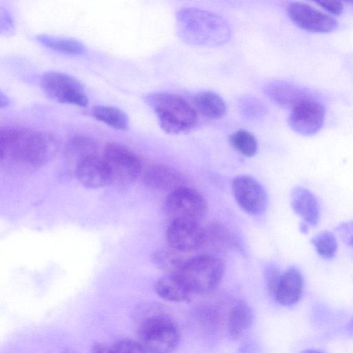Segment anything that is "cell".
Returning <instances> with one entry per match:
<instances>
[{
  "mask_svg": "<svg viewBox=\"0 0 353 353\" xmlns=\"http://www.w3.org/2000/svg\"><path fill=\"white\" fill-rule=\"evenodd\" d=\"M179 37L185 43L199 47H216L230 39L231 28L221 16L196 8H183L176 14Z\"/></svg>",
  "mask_w": 353,
  "mask_h": 353,
  "instance_id": "obj_1",
  "label": "cell"
},
{
  "mask_svg": "<svg viewBox=\"0 0 353 353\" xmlns=\"http://www.w3.org/2000/svg\"><path fill=\"white\" fill-rule=\"evenodd\" d=\"M141 310L137 332L141 344L148 353H170L178 345L179 332L174 320L157 305Z\"/></svg>",
  "mask_w": 353,
  "mask_h": 353,
  "instance_id": "obj_2",
  "label": "cell"
},
{
  "mask_svg": "<svg viewBox=\"0 0 353 353\" xmlns=\"http://www.w3.org/2000/svg\"><path fill=\"white\" fill-rule=\"evenodd\" d=\"M144 100L156 114L161 128L168 134L188 132L198 124L196 109L177 94L152 93L145 96Z\"/></svg>",
  "mask_w": 353,
  "mask_h": 353,
  "instance_id": "obj_3",
  "label": "cell"
},
{
  "mask_svg": "<svg viewBox=\"0 0 353 353\" xmlns=\"http://www.w3.org/2000/svg\"><path fill=\"white\" fill-rule=\"evenodd\" d=\"M224 274V265L218 257L201 254L188 259L178 275L190 295L208 294L220 284Z\"/></svg>",
  "mask_w": 353,
  "mask_h": 353,
  "instance_id": "obj_4",
  "label": "cell"
},
{
  "mask_svg": "<svg viewBox=\"0 0 353 353\" xmlns=\"http://www.w3.org/2000/svg\"><path fill=\"white\" fill-rule=\"evenodd\" d=\"M103 158L109 168L112 185L127 188L137 179L141 168L140 160L125 145L117 142L108 143Z\"/></svg>",
  "mask_w": 353,
  "mask_h": 353,
  "instance_id": "obj_5",
  "label": "cell"
},
{
  "mask_svg": "<svg viewBox=\"0 0 353 353\" xmlns=\"http://www.w3.org/2000/svg\"><path fill=\"white\" fill-rule=\"evenodd\" d=\"M43 92L60 103L85 107L88 98L83 84L77 78L59 71H48L41 78Z\"/></svg>",
  "mask_w": 353,
  "mask_h": 353,
  "instance_id": "obj_6",
  "label": "cell"
},
{
  "mask_svg": "<svg viewBox=\"0 0 353 353\" xmlns=\"http://www.w3.org/2000/svg\"><path fill=\"white\" fill-rule=\"evenodd\" d=\"M207 209V201L203 196L186 185L170 192L164 205L165 214L171 221L199 222L205 215Z\"/></svg>",
  "mask_w": 353,
  "mask_h": 353,
  "instance_id": "obj_7",
  "label": "cell"
},
{
  "mask_svg": "<svg viewBox=\"0 0 353 353\" xmlns=\"http://www.w3.org/2000/svg\"><path fill=\"white\" fill-rule=\"evenodd\" d=\"M233 196L239 207L254 216L263 214L268 207V195L262 185L251 176L241 174L232 182Z\"/></svg>",
  "mask_w": 353,
  "mask_h": 353,
  "instance_id": "obj_8",
  "label": "cell"
},
{
  "mask_svg": "<svg viewBox=\"0 0 353 353\" xmlns=\"http://www.w3.org/2000/svg\"><path fill=\"white\" fill-rule=\"evenodd\" d=\"M290 110L289 125L294 132L301 135H314L323 125L325 111L324 106L312 95Z\"/></svg>",
  "mask_w": 353,
  "mask_h": 353,
  "instance_id": "obj_9",
  "label": "cell"
},
{
  "mask_svg": "<svg viewBox=\"0 0 353 353\" xmlns=\"http://www.w3.org/2000/svg\"><path fill=\"white\" fill-rule=\"evenodd\" d=\"M59 141L52 133L32 130L21 153L20 162L32 167L48 164L57 154Z\"/></svg>",
  "mask_w": 353,
  "mask_h": 353,
  "instance_id": "obj_10",
  "label": "cell"
},
{
  "mask_svg": "<svg viewBox=\"0 0 353 353\" xmlns=\"http://www.w3.org/2000/svg\"><path fill=\"white\" fill-rule=\"evenodd\" d=\"M170 247L179 252H188L201 248L205 241V229L199 222L171 221L166 231Z\"/></svg>",
  "mask_w": 353,
  "mask_h": 353,
  "instance_id": "obj_11",
  "label": "cell"
},
{
  "mask_svg": "<svg viewBox=\"0 0 353 353\" xmlns=\"http://www.w3.org/2000/svg\"><path fill=\"white\" fill-rule=\"evenodd\" d=\"M287 12L295 25L307 31L330 32L338 26L335 19L305 3H290Z\"/></svg>",
  "mask_w": 353,
  "mask_h": 353,
  "instance_id": "obj_12",
  "label": "cell"
},
{
  "mask_svg": "<svg viewBox=\"0 0 353 353\" xmlns=\"http://www.w3.org/2000/svg\"><path fill=\"white\" fill-rule=\"evenodd\" d=\"M79 181L89 189H99L111 184V175L104 159L94 154L80 161L74 168Z\"/></svg>",
  "mask_w": 353,
  "mask_h": 353,
  "instance_id": "obj_13",
  "label": "cell"
},
{
  "mask_svg": "<svg viewBox=\"0 0 353 353\" xmlns=\"http://www.w3.org/2000/svg\"><path fill=\"white\" fill-rule=\"evenodd\" d=\"M143 181L151 190L170 192L185 185V177L180 172L163 164L148 167L143 174Z\"/></svg>",
  "mask_w": 353,
  "mask_h": 353,
  "instance_id": "obj_14",
  "label": "cell"
},
{
  "mask_svg": "<svg viewBox=\"0 0 353 353\" xmlns=\"http://www.w3.org/2000/svg\"><path fill=\"white\" fill-rule=\"evenodd\" d=\"M304 286L303 277L296 267H290L281 273L274 299L279 304L290 306L301 299Z\"/></svg>",
  "mask_w": 353,
  "mask_h": 353,
  "instance_id": "obj_15",
  "label": "cell"
},
{
  "mask_svg": "<svg viewBox=\"0 0 353 353\" xmlns=\"http://www.w3.org/2000/svg\"><path fill=\"white\" fill-rule=\"evenodd\" d=\"M290 203L294 212L307 225H316L320 219V208L317 199L309 190L296 187L290 193Z\"/></svg>",
  "mask_w": 353,
  "mask_h": 353,
  "instance_id": "obj_16",
  "label": "cell"
},
{
  "mask_svg": "<svg viewBox=\"0 0 353 353\" xmlns=\"http://www.w3.org/2000/svg\"><path fill=\"white\" fill-rule=\"evenodd\" d=\"M265 91L275 103L290 110L312 95L303 88L285 81L272 82L265 87Z\"/></svg>",
  "mask_w": 353,
  "mask_h": 353,
  "instance_id": "obj_17",
  "label": "cell"
},
{
  "mask_svg": "<svg viewBox=\"0 0 353 353\" xmlns=\"http://www.w3.org/2000/svg\"><path fill=\"white\" fill-rule=\"evenodd\" d=\"M253 320L250 306L244 300H239L229 314L228 330L230 337L233 340L242 337L250 329Z\"/></svg>",
  "mask_w": 353,
  "mask_h": 353,
  "instance_id": "obj_18",
  "label": "cell"
},
{
  "mask_svg": "<svg viewBox=\"0 0 353 353\" xmlns=\"http://www.w3.org/2000/svg\"><path fill=\"white\" fill-rule=\"evenodd\" d=\"M154 288L159 296L171 302H182L191 296L178 274H165L161 277L157 281Z\"/></svg>",
  "mask_w": 353,
  "mask_h": 353,
  "instance_id": "obj_19",
  "label": "cell"
},
{
  "mask_svg": "<svg viewBox=\"0 0 353 353\" xmlns=\"http://www.w3.org/2000/svg\"><path fill=\"white\" fill-rule=\"evenodd\" d=\"M196 110L205 117L216 120L223 117L226 104L223 99L212 91H201L194 97Z\"/></svg>",
  "mask_w": 353,
  "mask_h": 353,
  "instance_id": "obj_20",
  "label": "cell"
},
{
  "mask_svg": "<svg viewBox=\"0 0 353 353\" xmlns=\"http://www.w3.org/2000/svg\"><path fill=\"white\" fill-rule=\"evenodd\" d=\"M97 154V145L93 139L85 136H76L66 145L65 156L74 165L84 159Z\"/></svg>",
  "mask_w": 353,
  "mask_h": 353,
  "instance_id": "obj_21",
  "label": "cell"
},
{
  "mask_svg": "<svg viewBox=\"0 0 353 353\" xmlns=\"http://www.w3.org/2000/svg\"><path fill=\"white\" fill-rule=\"evenodd\" d=\"M36 39L47 48L64 54L79 55L85 51L83 43L75 39L43 34L37 35Z\"/></svg>",
  "mask_w": 353,
  "mask_h": 353,
  "instance_id": "obj_22",
  "label": "cell"
},
{
  "mask_svg": "<svg viewBox=\"0 0 353 353\" xmlns=\"http://www.w3.org/2000/svg\"><path fill=\"white\" fill-rule=\"evenodd\" d=\"M92 114L96 119L114 129L125 131L128 128V117L119 108L110 105L94 106Z\"/></svg>",
  "mask_w": 353,
  "mask_h": 353,
  "instance_id": "obj_23",
  "label": "cell"
},
{
  "mask_svg": "<svg viewBox=\"0 0 353 353\" xmlns=\"http://www.w3.org/2000/svg\"><path fill=\"white\" fill-rule=\"evenodd\" d=\"M186 260L183 258L181 252L172 248L157 250L152 256L154 264L167 274H178Z\"/></svg>",
  "mask_w": 353,
  "mask_h": 353,
  "instance_id": "obj_24",
  "label": "cell"
},
{
  "mask_svg": "<svg viewBox=\"0 0 353 353\" xmlns=\"http://www.w3.org/2000/svg\"><path fill=\"white\" fill-rule=\"evenodd\" d=\"M231 146L239 154L247 157L255 155L258 143L255 137L245 130H239L230 136Z\"/></svg>",
  "mask_w": 353,
  "mask_h": 353,
  "instance_id": "obj_25",
  "label": "cell"
},
{
  "mask_svg": "<svg viewBox=\"0 0 353 353\" xmlns=\"http://www.w3.org/2000/svg\"><path fill=\"white\" fill-rule=\"evenodd\" d=\"M311 243L319 255L325 259H332L337 251L336 239L329 231H323L317 234L311 239Z\"/></svg>",
  "mask_w": 353,
  "mask_h": 353,
  "instance_id": "obj_26",
  "label": "cell"
},
{
  "mask_svg": "<svg viewBox=\"0 0 353 353\" xmlns=\"http://www.w3.org/2000/svg\"><path fill=\"white\" fill-rule=\"evenodd\" d=\"M204 229L205 241L203 245H208L214 248H223L230 245L232 241L231 236L223 225L214 223Z\"/></svg>",
  "mask_w": 353,
  "mask_h": 353,
  "instance_id": "obj_27",
  "label": "cell"
},
{
  "mask_svg": "<svg viewBox=\"0 0 353 353\" xmlns=\"http://www.w3.org/2000/svg\"><path fill=\"white\" fill-rule=\"evenodd\" d=\"M239 105L242 114L248 118H259L265 112L263 104L258 99L252 97H243Z\"/></svg>",
  "mask_w": 353,
  "mask_h": 353,
  "instance_id": "obj_28",
  "label": "cell"
},
{
  "mask_svg": "<svg viewBox=\"0 0 353 353\" xmlns=\"http://www.w3.org/2000/svg\"><path fill=\"white\" fill-rule=\"evenodd\" d=\"M281 275L279 268L274 264H267L263 269L265 284L269 294L274 298Z\"/></svg>",
  "mask_w": 353,
  "mask_h": 353,
  "instance_id": "obj_29",
  "label": "cell"
},
{
  "mask_svg": "<svg viewBox=\"0 0 353 353\" xmlns=\"http://www.w3.org/2000/svg\"><path fill=\"white\" fill-rule=\"evenodd\" d=\"M112 353H148L143 346L132 340H123L111 347Z\"/></svg>",
  "mask_w": 353,
  "mask_h": 353,
  "instance_id": "obj_30",
  "label": "cell"
},
{
  "mask_svg": "<svg viewBox=\"0 0 353 353\" xmlns=\"http://www.w3.org/2000/svg\"><path fill=\"white\" fill-rule=\"evenodd\" d=\"M319 6H320L322 8H323L327 12L332 13L335 15H339L341 14L343 11L344 6L342 2L332 1H316Z\"/></svg>",
  "mask_w": 353,
  "mask_h": 353,
  "instance_id": "obj_31",
  "label": "cell"
},
{
  "mask_svg": "<svg viewBox=\"0 0 353 353\" xmlns=\"http://www.w3.org/2000/svg\"><path fill=\"white\" fill-rule=\"evenodd\" d=\"M336 231L344 242L350 246L352 245V223H343L339 225Z\"/></svg>",
  "mask_w": 353,
  "mask_h": 353,
  "instance_id": "obj_32",
  "label": "cell"
},
{
  "mask_svg": "<svg viewBox=\"0 0 353 353\" xmlns=\"http://www.w3.org/2000/svg\"><path fill=\"white\" fill-rule=\"evenodd\" d=\"M91 353H112L111 347L104 344L97 343L92 347Z\"/></svg>",
  "mask_w": 353,
  "mask_h": 353,
  "instance_id": "obj_33",
  "label": "cell"
},
{
  "mask_svg": "<svg viewBox=\"0 0 353 353\" xmlns=\"http://www.w3.org/2000/svg\"><path fill=\"white\" fill-rule=\"evenodd\" d=\"M10 104L9 97L0 90V108H6Z\"/></svg>",
  "mask_w": 353,
  "mask_h": 353,
  "instance_id": "obj_34",
  "label": "cell"
},
{
  "mask_svg": "<svg viewBox=\"0 0 353 353\" xmlns=\"http://www.w3.org/2000/svg\"><path fill=\"white\" fill-rule=\"evenodd\" d=\"M299 229H300V231L303 234H306L308 232L307 225L305 224V223H301V225L299 226Z\"/></svg>",
  "mask_w": 353,
  "mask_h": 353,
  "instance_id": "obj_35",
  "label": "cell"
},
{
  "mask_svg": "<svg viewBox=\"0 0 353 353\" xmlns=\"http://www.w3.org/2000/svg\"><path fill=\"white\" fill-rule=\"evenodd\" d=\"M301 353H325L322 351L318 350H313V349H308L302 351Z\"/></svg>",
  "mask_w": 353,
  "mask_h": 353,
  "instance_id": "obj_36",
  "label": "cell"
},
{
  "mask_svg": "<svg viewBox=\"0 0 353 353\" xmlns=\"http://www.w3.org/2000/svg\"><path fill=\"white\" fill-rule=\"evenodd\" d=\"M3 153H2V139H1V128H0V161H2Z\"/></svg>",
  "mask_w": 353,
  "mask_h": 353,
  "instance_id": "obj_37",
  "label": "cell"
},
{
  "mask_svg": "<svg viewBox=\"0 0 353 353\" xmlns=\"http://www.w3.org/2000/svg\"><path fill=\"white\" fill-rule=\"evenodd\" d=\"M66 353H74V352H66Z\"/></svg>",
  "mask_w": 353,
  "mask_h": 353,
  "instance_id": "obj_38",
  "label": "cell"
}]
</instances>
